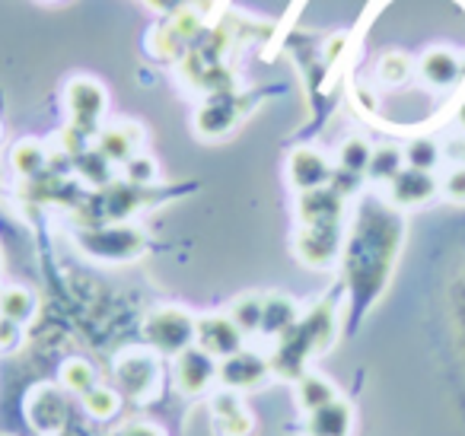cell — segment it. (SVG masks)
<instances>
[{
    "instance_id": "obj_1",
    "label": "cell",
    "mask_w": 465,
    "mask_h": 436,
    "mask_svg": "<svg viewBox=\"0 0 465 436\" xmlns=\"http://www.w3.org/2000/svg\"><path fill=\"white\" fill-rule=\"evenodd\" d=\"M401 245V217L380 201H367L357 213L354 233L344 249V281L357 306H367L389 281Z\"/></svg>"
},
{
    "instance_id": "obj_2",
    "label": "cell",
    "mask_w": 465,
    "mask_h": 436,
    "mask_svg": "<svg viewBox=\"0 0 465 436\" xmlns=\"http://www.w3.org/2000/svg\"><path fill=\"white\" fill-rule=\"evenodd\" d=\"M335 302L322 300L310 309L306 315H300L297 325L287 328L281 338H274L272 351V372H278L281 379H293L297 382L306 372L312 353L325 351L335 338Z\"/></svg>"
},
{
    "instance_id": "obj_3",
    "label": "cell",
    "mask_w": 465,
    "mask_h": 436,
    "mask_svg": "<svg viewBox=\"0 0 465 436\" xmlns=\"http://www.w3.org/2000/svg\"><path fill=\"white\" fill-rule=\"evenodd\" d=\"M223 29L204 33L201 42L182 58V77L192 90L204 93V96H217V93H232V71L226 67L223 58Z\"/></svg>"
},
{
    "instance_id": "obj_4",
    "label": "cell",
    "mask_w": 465,
    "mask_h": 436,
    "mask_svg": "<svg viewBox=\"0 0 465 436\" xmlns=\"http://www.w3.org/2000/svg\"><path fill=\"white\" fill-rule=\"evenodd\" d=\"M77 243L99 262H131L147 249V236L128 223H90L77 233Z\"/></svg>"
},
{
    "instance_id": "obj_5",
    "label": "cell",
    "mask_w": 465,
    "mask_h": 436,
    "mask_svg": "<svg viewBox=\"0 0 465 436\" xmlns=\"http://www.w3.org/2000/svg\"><path fill=\"white\" fill-rule=\"evenodd\" d=\"M143 338L156 353L179 357L182 351L198 341V319L182 306H163L147 315L143 322Z\"/></svg>"
},
{
    "instance_id": "obj_6",
    "label": "cell",
    "mask_w": 465,
    "mask_h": 436,
    "mask_svg": "<svg viewBox=\"0 0 465 436\" xmlns=\"http://www.w3.org/2000/svg\"><path fill=\"white\" fill-rule=\"evenodd\" d=\"M64 103H67V115H71L74 128L96 137L99 122H103V115H105V105H109L103 84L93 77H74L71 84H67Z\"/></svg>"
},
{
    "instance_id": "obj_7",
    "label": "cell",
    "mask_w": 465,
    "mask_h": 436,
    "mask_svg": "<svg viewBox=\"0 0 465 436\" xmlns=\"http://www.w3.org/2000/svg\"><path fill=\"white\" fill-rule=\"evenodd\" d=\"M204 33L207 29H204V23H201V16L194 14V10H182V14L169 16V20L156 29L150 48H153L163 61H182L198 45Z\"/></svg>"
},
{
    "instance_id": "obj_8",
    "label": "cell",
    "mask_w": 465,
    "mask_h": 436,
    "mask_svg": "<svg viewBox=\"0 0 465 436\" xmlns=\"http://www.w3.org/2000/svg\"><path fill=\"white\" fill-rule=\"evenodd\" d=\"M156 379H160V363L147 351H128L115 360V389L131 401H143L153 395Z\"/></svg>"
},
{
    "instance_id": "obj_9",
    "label": "cell",
    "mask_w": 465,
    "mask_h": 436,
    "mask_svg": "<svg viewBox=\"0 0 465 436\" xmlns=\"http://www.w3.org/2000/svg\"><path fill=\"white\" fill-rule=\"evenodd\" d=\"M272 376V360L262 357L255 351H236L232 357L220 360V372L217 379L226 385L230 391H252V389H262Z\"/></svg>"
},
{
    "instance_id": "obj_10",
    "label": "cell",
    "mask_w": 465,
    "mask_h": 436,
    "mask_svg": "<svg viewBox=\"0 0 465 436\" xmlns=\"http://www.w3.org/2000/svg\"><path fill=\"white\" fill-rule=\"evenodd\" d=\"M217 372H220V360L198 344H192L188 351H182L175 357V385H179L182 395H192V398L204 395L213 385V379H217Z\"/></svg>"
},
{
    "instance_id": "obj_11",
    "label": "cell",
    "mask_w": 465,
    "mask_h": 436,
    "mask_svg": "<svg viewBox=\"0 0 465 436\" xmlns=\"http://www.w3.org/2000/svg\"><path fill=\"white\" fill-rule=\"evenodd\" d=\"M26 421L35 433L58 436L67 423V401L54 385H35L26 395Z\"/></svg>"
},
{
    "instance_id": "obj_12",
    "label": "cell",
    "mask_w": 465,
    "mask_h": 436,
    "mask_svg": "<svg viewBox=\"0 0 465 436\" xmlns=\"http://www.w3.org/2000/svg\"><path fill=\"white\" fill-rule=\"evenodd\" d=\"M341 255V226H300L297 258L310 268H329Z\"/></svg>"
},
{
    "instance_id": "obj_13",
    "label": "cell",
    "mask_w": 465,
    "mask_h": 436,
    "mask_svg": "<svg viewBox=\"0 0 465 436\" xmlns=\"http://www.w3.org/2000/svg\"><path fill=\"white\" fill-rule=\"evenodd\" d=\"M194 344L204 347L217 360H226L246 347V334L236 328L230 315H204V319H198V341Z\"/></svg>"
},
{
    "instance_id": "obj_14",
    "label": "cell",
    "mask_w": 465,
    "mask_h": 436,
    "mask_svg": "<svg viewBox=\"0 0 465 436\" xmlns=\"http://www.w3.org/2000/svg\"><path fill=\"white\" fill-rule=\"evenodd\" d=\"M242 115V99L236 93H217V96H207V103L194 115V128L204 137H223L226 131L236 128Z\"/></svg>"
},
{
    "instance_id": "obj_15",
    "label": "cell",
    "mask_w": 465,
    "mask_h": 436,
    "mask_svg": "<svg viewBox=\"0 0 465 436\" xmlns=\"http://www.w3.org/2000/svg\"><path fill=\"white\" fill-rule=\"evenodd\" d=\"M297 213L303 226H341L344 217V194H338L331 185L300 192Z\"/></svg>"
},
{
    "instance_id": "obj_16",
    "label": "cell",
    "mask_w": 465,
    "mask_h": 436,
    "mask_svg": "<svg viewBox=\"0 0 465 436\" xmlns=\"http://www.w3.org/2000/svg\"><path fill=\"white\" fill-rule=\"evenodd\" d=\"M331 173H335L331 163L312 147H297L287 160V179L297 192H312V188L329 185Z\"/></svg>"
},
{
    "instance_id": "obj_17",
    "label": "cell",
    "mask_w": 465,
    "mask_h": 436,
    "mask_svg": "<svg viewBox=\"0 0 465 436\" xmlns=\"http://www.w3.org/2000/svg\"><path fill=\"white\" fill-rule=\"evenodd\" d=\"M437 194V179L424 169L405 166L392 182H389V201L395 207H418Z\"/></svg>"
},
{
    "instance_id": "obj_18",
    "label": "cell",
    "mask_w": 465,
    "mask_h": 436,
    "mask_svg": "<svg viewBox=\"0 0 465 436\" xmlns=\"http://www.w3.org/2000/svg\"><path fill=\"white\" fill-rule=\"evenodd\" d=\"M141 141H143V134H141V128H137V124H112V128L99 131L96 150L105 156V160L122 163V166H124V163L137 154Z\"/></svg>"
},
{
    "instance_id": "obj_19",
    "label": "cell",
    "mask_w": 465,
    "mask_h": 436,
    "mask_svg": "<svg viewBox=\"0 0 465 436\" xmlns=\"http://www.w3.org/2000/svg\"><path fill=\"white\" fill-rule=\"evenodd\" d=\"M351 423H354L351 404L341 401V398H335V401L310 411V417H306V433L310 436H348Z\"/></svg>"
},
{
    "instance_id": "obj_20",
    "label": "cell",
    "mask_w": 465,
    "mask_h": 436,
    "mask_svg": "<svg viewBox=\"0 0 465 436\" xmlns=\"http://www.w3.org/2000/svg\"><path fill=\"white\" fill-rule=\"evenodd\" d=\"M300 319V309L291 296L284 293H268L265 296V312H262V332L268 338H281L287 328H293Z\"/></svg>"
},
{
    "instance_id": "obj_21",
    "label": "cell",
    "mask_w": 465,
    "mask_h": 436,
    "mask_svg": "<svg viewBox=\"0 0 465 436\" xmlns=\"http://www.w3.org/2000/svg\"><path fill=\"white\" fill-rule=\"evenodd\" d=\"M418 71L427 84L443 90V86H452L459 80V74H462V61H459L452 52H446V48H433V52H427L424 58H420Z\"/></svg>"
},
{
    "instance_id": "obj_22",
    "label": "cell",
    "mask_w": 465,
    "mask_h": 436,
    "mask_svg": "<svg viewBox=\"0 0 465 436\" xmlns=\"http://www.w3.org/2000/svg\"><path fill=\"white\" fill-rule=\"evenodd\" d=\"M213 421L226 436H246L252 430V417L246 414L242 401L236 395H220L213 401Z\"/></svg>"
},
{
    "instance_id": "obj_23",
    "label": "cell",
    "mask_w": 465,
    "mask_h": 436,
    "mask_svg": "<svg viewBox=\"0 0 465 436\" xmlns=\"http://www.w3.org/2000/svg\"><path fill=\"white\" fill-rule=\"evenodd\" d=\"M48 160H52V156L35 141H20L10 150V166H14V173L20 175V179H39L48 169Z\"/></svg>"
},
{
    "instance_id": "obj_24",
    "label": "cell",
    "mask_w": 465,
    "mask_h": 436,
    "mask_svg": "<svg viewBox=\"0 0 465 436\" xmlns=\"http://www.w3.org/2000/svg\"><path fill=\"white\" fill-rule=\"evenodd\" d=\"M262 312H265V296L259 293H242L232 300L230 306V319L236 322L242 334H259L262 332Z\"/></svg>"
},
{
    "instance_id": "obj_25",
    "label": "cell",
    "mask_w": 465,
    "mask_h": 436,
    "mask_svg": "<svg viewBox=\"0 0 465 436\" xmlns=\"http://www.w3.org/2000/svg\"><path fill=\"white\" fill-rule=\"evenodd\" d=\"M335 398H338V391L329 379L316 376V372H303V376L297 379V401L303 411H316V408H322V404L335 401Z\"/></svg>"
},
{
    "instance_id": "obj_26",
    "label": "cell",
    "mask_w": 465,
    "mask_h": 436,
    "mask_svg": "<svg viewBox=\"0 0 465 436\" xmlns=\"http://www.w3.org/2000/svg\"><path fill=\"white\" fill-rule=\"evenodd\" d=\"M112 166H115V163L105 160L96 147H90L86 154H80L77 160H74V169H77L80 179L90 182V185H96V188H105V185H112V182H115V179H112Z\"/></svg>"
},
{
    "instance_id": "obj_27",
    "label": "cell",
    "mask_w": 465,
    "mask_h": 436,
    "mask_svg": "<svg viewBox=\"0 0 465 436\" xmlns=\"http://www.w3.org/2000/svg\"><path fill=\"white\" fill-rule=\"evenodd\" d=\"M35 312V296L29 293V290L23 287H7L0 290V315L10 322H16V325H26L29 319H33Z\"/></svg>"
},
{
    "instance_id": "obj_28",
    "label": "cell",
    "mask_w": 465,
    "mask_h": 436,
    "mask_svg": "<svg viewBox=\"0 0 465 436\" xmlns=\"http://www.w3.org/2000/svg\"><path fill=\"white\" fill-rule=\"evenodd\" d=\"M61 385H64L67 391H74V395L84 398L86 391L99 385V376H96V370H93V363H86V360H67V363L61 366Z\"/></svg>"
},
{
    "instance_id": "obj_29",
    "label": "cell",
    "mask_w": 465,
    "mask_h": 436,
    "mask_svg": "<svg viewBox=\"0 0 465 436\" xmlns=\"http://www.w3.org/2000/svg\"><path fill=\"white\" fill-rule=\"evenodd\" d=\"M401 169H405V154L399 147H376L373 156H370L367 175L373 182H392Z\"/></svg>"
},
{
    "instance_id": "obj_30",
    "label": "cell",
    "mask_w": 465,
    "mask_h": 436,
    "mask_svg": "<svg viewBox=\"0 0 465 436\" xmlns=\"http://www.w3.org/2000/svg\"><path fill=\"white\" fill-rule=\"evenodd\" d=\"M370 156H373V147H370L363 137H348V141L341 144V150H338V169L363 175L370 166Z\"/></svg>"
},
{
    "instance_id": "obj_31",
    "label": "cell",
    "mask_w": 465,
    "mask_h": 436,
    "mask_svg": "<svg viewBox=\"0 0 465 436\" xmlns=\"http://www.w3.org/2000/svg\"><path fill=\"white\" fill-rule=\"evenodd\" d=\"M84 404H86V411H90L93 417H99V421H109V417H115L118 408H122V391L109 389V385H96V389H90L84 395Z\"/></svg>"
},
{
    "instance_id": "obj_32",
    "label": "cell",
    "mask_w": 465,
    "mask_h": 436,
    "mask_svg": "<svg viewBox=\"0 0 465 436\" xmlns=\"http://www.w3.org/2000/svg\"><path fill=\"white\" fill-rule=\"evenodd\" d=\"M405 163L411 169H424V173H433V166L440 163V147L430 141V137H418L405 147Z\"/></svg>"
},
{
    "instance_id": "obj_33",
    "label": "cell",
    "mask_w": 465,
    "mask_h": 436,
    "mask_svg": "<svg viewBox=\"0 0 465 436\" xmlns=\"http://www.w3.org/2000/svg\"><path fill=\"white\" fill-rule=\"evenodd\" d=\"M124 182H131L137 188H150L156 182V163L143 154H134L124 163Z\"/></svg>"
},
{
    "instance_id": "obj_34",
    "label": "cell",
    "mask_w": 465,
    "mask_h": 436,
    "mask_svg": "<svg viewBox=\"0 0 465 436\" xmlns=\"http://www.w3.org/2000/svg\"><path fill=\"white\" fill-rule=\"evenodd\" d=\"M411 74V61L405 54H386L380 61V80L382 84H405Z\"/></svg>"
},
{
    "instance_id": "obj_35",
    "label": "cell",
    "mask_w": 465,
    "mask_h": 436,
    "mask_svg": "<svg viewBox=\"0 0 465 436\" xmlns=\"http://www.w3.org/2000/svg\"><path fill=\"white\" fill-rule=\"evenodd\" d=\"M150 10H156V14H166V16H175L182 14V10H188V0H143Z\"/></svg>"
},
{
    "instance_id": "obj_36",
    "label": "cell",
    "mask_w": 465,
    "mask_h": 436,
    "mask_svg": "<svg viewBox=\"0 0 465 436\" xmlns=\"http://www.w3.org/2000/svg\"><path fill=\"white\" fill-rule=\"evenodd\" d=\"M446 194H450L452 201H465V169L450 173V179H446Z\"/></svg>"
},
{
    "instance_id": "obj_37",
    "label": "cell",
    "mask_w": 465,
    "mask_h": 436,
    "mask_svg": "<svg viewBox=\"0 0 465 436\" xmlns=\"http://www.w3.org/2000/svg\"><path fill=\"white\" fill-rule=\"evenodd\" d=\"M20 328L23 325H16V322H10V319L0 315V347H14L16 338H20Z\"/></svg>"
},
{
    "instance_id": "obj_38",
    "label": "cell",
    "mask_w": 465,
    "mask_h": 436,
    "mask_svg": "<svg viewBox=\"0 0 465 436\" xmlns=\"http://www.w3.org/2000/svg\"><path fill=\"white\" fill-rule=\"evenodd\" d=\"M118 436H163V433L156 427H150V423H128Z\"/></svg>"
},
{
    "instance_id": "obj_39",
    "label": "cell",
    "mask_w": 465,
    "mask_h": 436,
    "mask_svg": "<svg viewBox=\"0 0 465 436\" xmlns=\"http://www.w3.org/2000/svg\"><path fill=\"white\" fill-rule=\"evenodd\" d=\"M462 122H465V109H462Z\"/></svg>"
}]
</instances>
